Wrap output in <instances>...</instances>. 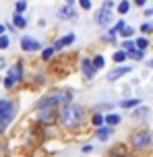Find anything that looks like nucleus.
Wrapping results in <instances>:
<instances>
[{"label": "nucleus", "instance_id": "1", "mask_svg": "<svg viewBox=\"0 0 153 157\" xmlns=\"http://www.w3.org/2000/svg\"><path fill=\"white\" fill-rule=\"evenodd\" d=\"M85 122V110L81 105H75V103H64L62 110H60V124L73 130V128H79L81 124Z\"/></svg>", "mask_w": 153, "mask_h": 157}, {"label": "nucleus", "instance_id": "2", "mask_svg": "<svg viewBox=\"0 0 153 157\" xmlns=\"http://www.w3.org/2000/svg\"><path fill=\"white\" fill-rule=\"evenodd\" d=\"M17 116V103L10 99H0V132L6 130L8 124Z\"/></svg>", "mask_w": 153, "mask_h": 157}, {"label": "nucleus", "instance_id": "3", "mask_svg": "<svg viewBox=\"0 0 153 157\" xmlns=\"http://www.w3.org/2000/svg\"><path fill=\"white\" fill-rule=\"evenodd\" d=\"M130 143L137 147V149H147V147H151L153 143V134L149 130H139L130 136Z\"/></svg>", "mask_w": 153, "mask_h": 157}, {"label": "nucleus", "instance_id": "4", "mask_svg": "<svg viewBox=\"0 0 153 157\" xmlns=\"http://www.w3.org/2000/svg\"><path fill=\"white\" fill-rule=\"evenodd\" d=\"M21 78H23V66H21V62H19V64H15V66L8 71L6 78H4V87H6V89H13Z\"/></svg>", "mask_w": 153, "mask_h": 157}, {"label": "nucleus", "instance_id": "5", "mask_svg": "<svg viewBox=\"0 0 153 157\" xmlns=\"http://www.w3.org/2000/svg\"><path fill=\"white\" fill-rule=\"evenodd\" d=\"M21 48H23L25 52H35V50H40V48H41V44L37 41V39L27 37V35H25V37L21 39Z\"/></svg>", "mask_w": 153, "mask_h": 157}, {"label": "nucleus", "instance_id": "6", "mask_svg": "<svg viewBox=\"0 0 153 157\" xmlns=\"http://www.w3.org/2000/svg\"><path fill=\"white\" fill-rule=\"evenodd\" d=\"M56 118V110L54 108H41L40 110V120L41 122H54Z\"/></svg>", "mask_w": 153, "mask_h": 157}, {"label": "nucleus", "instance_id": "7", "mask_svg": "<svg viewBox=\"0 0 153 157\" xmlns=\"http://www.w3.org/2000/svg\"><path fill=\"white\" fill-rule=\"evenodd\" d=\"M81 66H83V72H85V77H87V78H93V77H95V71H97V68H95V64H93V60H87V58H85Z\"/></svg>", "mask_w": 153, "mask_h": 157}, {"label": "nucleus", "instance_id": "8", "mask_svg": "<svg viewBox=\"0 0 153 157\" xmlns=\"http://www.w3.org/2000/svg\"><path fill=\"white\" fill-rule=\"evenodd\" d=\"M110 21H112V15H110V10H108V8H101V10L95 15V23L97 25H108Z\"/></svg>", "mask_w": 153, "mask_h": 157}, {"label": "nucleus", "instance_id": "9", "mask_svg": "<svg viewBox=\"0 0 153 157\" xmlns=\"http://www.w3.org/2000/svg\"><path fill=\"white\" fill-rule=\"evenodd\" d=\"M54 95V99H56L58 103H71V99H73V93L71 91H56Z\"/></svg>", "mask_w": 153, "mask_h": 157}, {"label": "nucleus", "instance_id": "10", "mask_svg": "<svg viewBox=\"0 0 153 157\" xmlns=\"http://www.w3.org/2000/svg\"><path fill=\"white\" fill-rule=\"evenodd\" d=\"M126 72H130V66H120V68H116V71H112L108 75V81H116V78L124 77Z\"/></svg>", "mask_w": 153, "mask_h": 157}, {"label": "nucleus", "instance_id": "11", "mask_svg": "<svg viewBox=\"0 0 153 157\" xmlns=\"http://www.w3.org/2000/svg\"><path fill=\"white\" fill-rule=\"evenodd\" d=\"M73 41H75V35H73V33H68V35H64L62 39H58L56 44H54V48H56V50H62L64 46H71Z\"/></svg>", "mask_w": 153, "mask_h": 157}, {"label": "nucleus", "instance_id": "12", "mask_svg": "<svg viewBox=\"0 0 153 157\" xmlns=\"http://www.w3.org/2000/svg\"><path fill=\"white\" fill-rule=\"evenodd\" d=\"M110 134H112V128H110V126H99V128H97V139H99V141H108Z\"/></svg>", "mask_w": 153, "mask_h": 157}, {"label": "nucleus", "instance_id": "13", "mask_svg": "<svg viewBox=\"0 0 153 157\" xmlns=\"http://www.w3.org/2000/svg\"><path fill=\"white\" fill-rule=\"evenodd\" d=\"M120 114H108L105 116V122H108V126H116V124H120Z\"/></svg>", "mask_w": 153, "mask_h": 157}, {"label": "nucleus", "instance_id": "14", "mask_svg": "<svg viewBox=\"0 0 153 157\" xmlns=\"http://www.w3.org/2000/svg\"><path fill=\"white\" fill-rule=\"evenodd\" d=\"M139 103H141V99H124V101H120V108H137Z\"/></svg>", "mask_w": 153, "mask_h": 157}, {"label": "nucleus", "instance_id": "15", "mask_svg": "<svg viewBox=\"0 0 153 157\" xmlns=\"http://www.w3.org/2000/svg\"><path fill=\"white\" fill-rule=\"evenodd\" d=\"M128 8H130L128 0H120V4H118V13H120V15H126V13H128Z\"/></svg>", "mask_w": 153, "mask_h": 157}, {"label": "nucleus", "instance_id": "16", "mask_svg": "<svg viewBox=\"0 0 153 157\" xmlns=\"http://www.w3.org/2000/svg\"><path fill=\"white\" fill-rule=\"evenodd\" d=\"M15 25H17V27H21V29H23L25 25H27V21H25V17L21 15V13H17V15H15Z\"/></svg>", "mask_w": 153, "mask_h": 157}, {"label": "nucleus", "instance_id": "17", "mask_svg": "<svg viewBox=\"0 0 153 157\" xmlns=\"http://www.w3.org/2000/svg\"><path fill=\"white\" fill-rule=\"evenodd\" d=\"M91 122L95 126H101L105 122V116H101V114H93V118H91Z\"/></svg>", "mask_w": 153, "mask_h": 157}, {"label": "nucleus", "instance_id": "18", "mask_svg": "<svg viewBox=\"0 0 153 157\" xmlns=\"http://www.w3.org/2000/svg\"><path fill=\"white\" fill-rule=\"evenodd\" d=\"M126 56H128V52H116V54H114V62H124V60H126Z\"/></svg>", "mask_w": 153, "mask_h": 157}, {"label": "nucleus", "instance_id": "19", "mask_svg": "<svg viewBox=\"0 0 153 157\" xmlns=\"http://www.w3.org/2000/svg\"><path fill=\"white\" fill-rule=\"evenodd\" d=\"M120 35H122V37H130V35H135V29L128 27V25H124V27H122V31H120Z\"/></svg>", "mask_w": 153, "mask_h": 157}, {"label": "nucleus", "instance_id": "20", "mask_svg": "<svg viewBox=\"0 0 153 157\" xmlns=\"http://www.w3.org/2000/svg\"><path fill=\"white\" fill-rule=\"evenodd\" d=\"M128 56H130V58H135V60H143V56H145V54H143V50H130Z\"/></svg>", "mask_w": 153, "mask_h": 157}, {"label": "nucleus", "instance_id": "21", "mask_svg": "<svg viewBox=\"0 0 153 157\" xmlns=\"http://www.w3.org/2000/svg\"><path fill=\"white\" fill-rule=\"evenodd\" d=\"M54 52H56V48H46L44 54H41V58H44V60H50V58L54 56Z\"/></svg>", "mask_w": 153, "mask_h": 157}, {"label": "nucleus", "instance_id": "22", "mask_svg": "<svg viewBox=\"0 0 153 157\" xmlns=\"http://www.w3.org/2000/svg\"><path fill=\"white\" fill-rule=\"evenodd\" d=\"M147 46H149V41H147L145 37H141V39H137V48H139V50H145Z\"/></svg>", "mask_w": 153, "mask_h": 157}, {"label": "nucleus", "instance_id": "23", "mask_svg": "<svg viewBox=\"0 0 153 157\" xmlns=\"http://www.w3.org/2000/svg\"><path fill=\"white\" fill-rule=\"evenodd\" d=\"M8 44H10V41H8V37H6V35H0V50L8 48Z\"/></svg>", "mask_w": 153, "mask_h": 157}, {"label": "nucleus", "instance_id": "24", "mask_svg": "<svg viewBox=\"0 0 153 157\" xmlns=\"http://www.w3.org/2000/svg\"><path fill=\"white\" fill-rule=\"evenodd\" d=\"M93 64H95V68H101L104 66V56H97L95 60H93Z\"/></svg>", "mask_w": 153, "mask_h": 157}, {"label": "nucleus", "instance_id": "25", "mask_svg": "<svg viewBox=\"0 0 153 157\" xmlns=\"http://www.w3.org/2000/svg\"><path fill=\"white\" fill-rule=\"evenodd\" d=\"M79 4H81V8L89 10V8H91V0H79Z\"/></svg>", "mask_w": 153, "mask_h": 157}, {"label": "nucleus", "instance_id": "26", "mask_svg": "<svg viewBox=\"0 0 153 157\" xmlns=\"http://www.w3.org/2000/svg\"><path fill=\"white\" fill-rule=\"evenodd\" d=\"M25 6H27V2H23V0H21V2H17V13H23V10H25Z\"/></svg>", "mask_w": 153, "mask_h": 157}, {"label": "nucleus", "instance_id": "27", "mask_svg": "<svg viewBox=\"0 0 153 157\" xmlns=\"http://www.w3.org/2000/svg\"><path fill=\"white\" fill-rule=\"evenodd\" d=\"M122 48H124V50H135V44H132V41H124V44H122Z\"/></svg>", "mask_w": 153, "mask_h": 157}, {"label": "nucleus", "instance_id": "28", "mask_svg": "<svg viewBox=\"0 0 153 157\" xmlns=\"http://www.w3.org/2000/svg\"><path fill=\"white\" fill-rule=\"evenodd\" d=\"M112 6H114V0H105L104 2V8H108V10H112Z\"/></svg>", "mask_w": 153, "mask_h": 157}, {"label": "nucleus", "instance_id": "29", "mask_svg": "<svg viewBox=\"0 0 153 157\" xmlns=\"http://www.w3.org/2000/svg\"><path fill=\"white\" fill-rule=\"evenodd\" d=\"M151 29H153V27H151V25H149V23H145V25H143V27H141V31H143V33H149V31H151Z\"/></svg>", "mask_w": 153, "mask_h": 157}, {"label": "nucleus", "instance_id": "30", "mask_svg": "<svg viewBox=\"0 0 153 157\" xmlns=\"http://www.w3.org/2000/svg\"><path fill=\"white\" fill-rule=\"evenodd\" d=\"M93 149V147H91V145H85V147H83V153H89V151Z\"/></svg>", "mask_w": 153, "mask_h": 157}, {"label": "nucleus", "instance_id": "31", "mask_svg": "<svg viewBox=\"0 0 153 157\" xmlns=\"http://www.w3.org/2000/svg\"><path fill=\"white\" fill-rule=\"evenodd\" d=\"M145 2H147V0H135V4H137V6H143Z\"/></svg>", "mask_w": 153, "mask_h": 157}, {"label": "nucleus", "instance_id": "32", "mask_svg": "<svg viewBox=\"0 0 153 157\" xmlns=\"http://www.w3.org/2000/svg\"><path fill=\"white\" fill-rule=\"evenodd\" d=\"M145 15H147V17H151V15H153V8H147V10H145Z\"/></svg>", "mask_w": 153, "mask_h": 157}, {"label": "nucleus", "instance_id": "33", "mask_svg": "<svg viewBox=\"0 0 153 157\" xmlns=\"http://www.w3.org/2000/svg\"><path fill=\"white\" fill-rule=\"evenodd\" d=\"M66 4H68V6H73V4H75V0H66Z\"/></svg>", "mask_w": 153, "mask_h": 157}, {"label": "nucleus", "instance_id": "34", "mask_svg": "<svg viewBox=\"0 0 153 157\" xmlns=\"http://www.w3.org/2000/svg\"><path fill=\"white\" fill-rule=\"evenodd\" d=\"M2 33H4V25H0V35H2Z\"/></svg>", "mask_w": 153, "mask_h": 157}, {"label": "nucleus", "instance_id": "35", "mask_svg": "<svg viewBox=\"0 0 153 157\" xmlns=\"http://www.w3.org/2000/svg\"><path fill=\"white\" fill-rule=\"evenodd\" d=\"M2 66H4V60H2V58H0V68H2Z\"/></svg>", "mask_w": 153, "mask_h": 157}, {"label": "nucleus", "instance_id": "36", "mask_svg": "<svg viewBox=\"0 0 153 157\" xmlns=\"http://www.w3.org/2000/svg\"><path fill=\"white\" fill-rule=\"evenodd\" d=\"M149 66H151V68H153V60H151V62H149Z\"/></svg>", "mask_w": 153, "mask_h": 157}, {"label": "nucleus", "instance_id": "37", "mask_svg": "<svg viewBox=\"0 0 153 157\" xmlns=\"http://www.w3.org/2000/svg\"><path fill=\"white\" fill-rule=\"evenodd\" d=\"M114 157H122V155H114Z\"/></svg>", "mask_w": 153, "mask_h": 157}]
</instances>
